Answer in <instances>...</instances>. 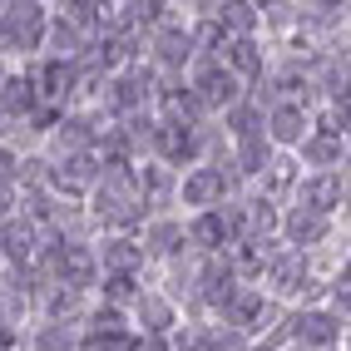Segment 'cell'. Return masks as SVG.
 Returning <instances> with one entry per match:
<instances>
[{"label":"cell","instance_id":"3","mask_svg":"<svg viewBox=\"0 0 351 351\" xmlns=\"http://www.w3.org/2000/svg\"><path fill=\"white\" fill-rule=\"evenodd\" d=\"M272 134L292 144V138H302V134H307V114H302L297 104H277V109H272Z\"/></svg>","mask_w":351,"mask_h":351},{"label":"cell","instance_id":"5","mask_svg":"<svg viewBox=\"0 0 351 351\" xmlns=\"http://www.w3.org/2000/svg\"><path fill=\"white\" fill-rule=\"evenodd\" d=\"M297 337H307V341L326 346V341L337 337V322H332V317H302V322H297Z\"/></svg>","mask_w":351,"mask_h":351},{"label":"cell","instance_id":"11","mask_svg":"<svg viewBox=\"0 0 351 351\" xmlns=\"http://www.w3.org/2000/svg\"><path fill=\"white\" fill-rule=\"evenodd\" d=\"M243 163H247V173H257L267 163V144H263V138H243Z\"/></svg>","mask_w":351,"mask_h":351},{"label":"cell","instance_id":"2","mask_svg":"<svg viewBox=\"0 0 351 351\" xmlns=\"http://www.w3.org/2000/svg\"><path fill=\"white\" fill-rule=\"evenodd\" d=\"M198 95H203V104H232V99H238V80H232L228 69H223V75L208 69L203 84H198Z\"/></svg>","mask_w":351,"mask_h":351},{"label":"cell","instance_id":"9","mask_svg":"<svg viewBox=\"0 0 351 351\" xmlns=\"http://www.w3.org/2000/svg\"><path fill=\"white\" fill-rule=\"evenodd\" d=\"M228 60H232V69H257V64H263V60H257V45H252V40H238V45L228 50Z\"/></svg>","mask_w":351,"mask_h":351},{"label":"cell","instance_id":"10","mask_svg":"<svg viewBox=\"0 0 351 351\" xmlns=\"http://www.w3.org/2000/svg\"><path fill=\"white\" fill-rule=\"evenodd\" d=\"M287 232H292L297 243H317V238H322V218H302V213H297V218L287 223Z\"/></svg>","mask_w":351,"mask_h":351},{"label":"cell","instance_id":"12","mask_svg":"<svg viewBox=\"0 0 351 351\" xmlns=\"http://www.w3.org/2000/svg\"><path fill=\"white\" fill-rule=\"evenodd\" d=\"M109 263L119 267V277H124V267L138 263V247H134V243H109Z\"/></svg>","mask_w":351,"mask_h":351},{"label":"cell","instance_id":"15","mask_svg":"<svg viewBox=\"0 0 351 351\" xmlns=\"http://www.w3.org/2000/svg\"><path fill=\"white\" fill-rule=\"evenodd\" d=\"M138 351H163V346H158V341H149V346H138Z\"/></svg>","mask_w":351,"mask_h":351},{"label":"cell","instance_id":"14","mask_svg":"<svg viewBox=\"0 0 351 351\" xmlns=\"http://www.w3.org/2000/svg\"><path fill=\"white\" fill-rule=\"evenodd\" d=\"M228 20L238 30H252V5H228Z\"/></svg>","mask_w":351,"mask_h":351},{"label":"cell","instance_id":"13","mask_svg":"<svg viewBox=\"0 0 351 351\" xmlns=\"http://www.w3.org/2000/svg\"><path fill=\"white\" fill-rule=\"evenodd\" d=\"M337 154H341V144H332V138H317V144H307V158H317V163L337 158Z\"/></svg>","mask_w":351,"mask_h":351},{"label":"cell","instance_id":"1","mask_svg":"<svg viewBox=\"0 0 351 351\" xmlns=\"http://www.w3.org/2000/svg\"><path fill=\"white\" fill-rule=\"evenodd\" d=\"M45 25L40 5H5V40H35Z\"/></svg>","mask_w":351,"mask_h":351},{"label":"cell","instance_id":"4","mask_svg":"<svg viewBox=\"0 0 351 351\" xmlns=\"http://www.w3.org/2000/svg\"><path fill=\"white\" fill-rule=\"evenodd\" d=\"M218 193H223V173L218 169H198L189 183H183V198H189V203H208Z\"/></svg>","mask_w":351,"mask_h":351},{"label":"cell","instance_id":"7","mask_svg":"<svg viewBox=\"0 0 351 351\" xmlns=\"http://www.w3.org/2000/svg\"><path fill=\"white\" fill-rule=\"evenodd\" d=\"M337 189H341V178H317V183H307V203H317L312 213H326L332 198H337Z\"/></svg>","mask_w":351,"mask_h":351},{"label":"cell","instance_id":"6","mask_svg":"<svg viewBox=\"0 0 351 351\" xmlns=\"http://www.w3.org/2000/svg\"><path fill=\"white\" fill-rule=\"evenodd\" d=\"M0 104H5L10 114L30 109V104H35V84H30V80H10V84H5V95H0Z\"/></svg>","mask_w":351,"mask_h":351},{"label":"cell","instance_id":"8","mask_svg":"<svg viewBox=\"0 0 351 351\" xmlns=\"http://www.w3.org/2000/svg\"><path fill=\"white\" fill-rule=\"evenodd\" d=\"M158 60H163V64L189 60V35H163V40H158Z\"/></svg>","mask_w":351,"mask_h":351}]
</instances>
